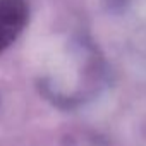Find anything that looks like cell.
<instances>
[{"mask_svg":"<svg viewBox=\"0 0 146 146\" xmlns=\"http://www.w3.org/2000/svg\"><path fill=\"white\" fill-rule=\"evenodd\" d=\"M28 23L26 0H0V52L14 43Z\"/></svg>","mask_w":146,"mask_h":146,"instance_id":"6da1fadb","label":"cell"}]
</instances>
